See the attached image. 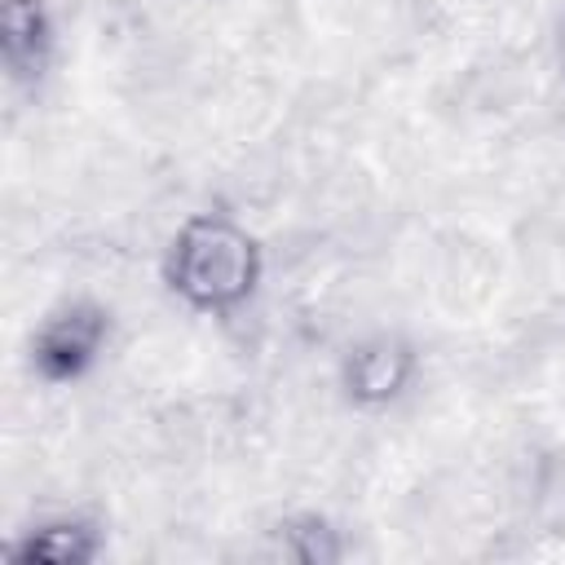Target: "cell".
Here are the masks:
<instances>
[{"label":"cell","mask_w":565,"mask_h":565,"mask_svg":"<svg viewBox=\"0 0 565 565\" xmlns=\"http://www.w3.org/2000/svg\"><path fill=\"white\" fill-rule=\"evenodd\" d=\"M106 552V525L88 512H49L22 525L4 556L18 565H93Z\"/></svg>","instance_id":"obj_5"},{"label":"cell","mask_w":565,"mask_h":565,"mask_svg":"<svg viewBox=\"0 0 565 565\" xmlns=\"http://www.w3.org/2000/svg\"><path fill=\"white\" fill-rule=\"evenodd\" d=\"M274 547L278 556L296 561V565H335L344 561V530L318 512V508H300V512H287L282 521H274Z\"/></svg>","instance_id":"obj_6"},{"label":"cell","mask_w":565,"mask_h":565,"mask_svg":"<svg viewBox=\"0 0 565 565\" xmlns=\"http://www.w3.org/2000/svg\"><path fill=\"white\" fill-rule=\"evenodd\" d=\"M419 366H424V353L406 331L375 327L344 344V353L335 362V388H340L344 406L375 415V411L397 406L415 388Z\"/></svg>","instance_id":"obj_3"},{"label":"cell","mask_w":565,"mask_h":565,"mask_svg":"<svg viewBox=\"0 0 565 565\" xmlns=\"http://www.w3.org/2000/svg\"><path fill=\"white\" fill-rule=\"evenodd\" d=\"M115 340V309L97 296H66L26 331V371L49 388L88 380Z\"/></svg>","instance_id":"obj_2"},{"label":"cell","mask_w":565,"mask_h":565,"mask_svg":"<svg viewBox=\"0 0 565 565\" xmlns=\"http://www.w3.org/2000/svg\"><path fill=\"white\" fill-rule=\"evenodd\" d=\"M556 53H561V71H565V22H561V40H556Z\"/></svg>","instance_id":"obj_7"},{"label":"cell","mask_w":565,"mask_h":565,"mask_svg":"<svg viewBox=\"0 0 565 565\" xmlns=\"http://www.w3.org/2000/svg\"><path fill=\"white\" fill-rule=\"evenodd\" d=\"M159 282L199 318H234L260 296L265 243L230 212H190L163 243Z\"/></svg>","instance_id":"obj_1"},{"label":"cell","mask_w":565,"mask_h":565,"mask_svg":"<svg viewBox=\"0 0 565 565\" xmlns=\"http://www.w3.org/2000/svg\"><path fill=\"white\" fill-rule=\"evenodd\" d=\"M57 57V18L49 0H0V66L13 88H35Z\"/></svg>","instance_id":"obj_4"}]
</instances>
